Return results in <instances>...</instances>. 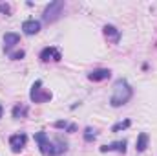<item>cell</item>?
<instances>
[{"instance_id":"18","label":"cell","mask_w":157,"mask_h":156,"mask_svg":"<svg viewBox=\"0 0 157 156\" xmlns=\"http://www.w3.org/2000/svg\"><path fill=\"white\" fill-rule=\"evenodd\" d=\"M55 127H57V129H66V127H68V123H66V121H57V123H55Z\"/></svg>"},{"instance_id":"3","label":"cell","mask_w":157,"mask_h":156,"mask_svg":"<svg viewBox=\"0 0 157 156\" xmlns=\"http://www.w3.org/2000/svg\"><path fill=\"white\" fill-rule=\"evenodd\" d=\"M62 9H64V2L62 0H57V2H51L46 9H44V15L42 18L46 22H55L60 15H62Z\"/></svg>"},{"instance_id":"17","label":"cell","mask_w":157,"mask_h":156,"mask_svg":"<svg viewBox=\"0 0 157 156\" xmlns=\"http://www.w3.org/2000/svg\"><path fill=\"white\" fill-rule=\"evenodd\" d=\"M0 13L9 15V13H11V6H9V4H0Z\"/></svg>"},{"instance_id":"4","label":"cell","mask_w":157,"mask_h":156,"mask_svg":"<svg viewBox=\"0 0 157 156\" xmlns=\"http://www.w3.org/2000/svg\"><path fill=\"white\" fill-rule=\"evenodd\" d=\"M29 97H31V101H35V103H46V101L51 99V92L42 88V81H35L33 86H31Z\"/></svg>"},{"instance_id":"5","label":"cell","mask_w":157,"mask_h":156,"mask_svg":"<svg viewBox=\"0 0 157 156\" xmlns=\"http://www.w3.org/2000/svg\"><path fill=\"white\" fill-rule=\"evenodd\" d=\"M40 59H42L44 63H48V61H60L62 55H60V51H59L57 48L48 46V48H44V50L40 51Z\"/></svg>"},{"instance_id":"15","label":"cell","mask_w":157,"mask_h":156,"mask_svg":"<svg viewBox=\"0 0 157 156\" xmlns=\"http://www.w3.org/2000/svg\"><path fill=\"white\" fill-rule=\"evenodd\" d=\"M132 123H130V119H126V121H121V123H115L113 127H112V132H119V130H122V129H128Z\"/></svg>"},{"instance_id":"16","label":"cell","mask_w":157,"mask_h":156,"mask_svg":"<svg viewBox=\"0 0 157 156\" xmlns=\"http://www.w3.org/2000/svg\"><path fill=\"white\" fill-rule=\"evenodd\" d=\"M24 55H26L24 50H17V51H11V53H9V57H11L13 61H18V59H22Z\"/></svg>"},{"instance_id":"7","label":"cell","mask_w":157,"mask_h":156,"mask_svg":"<svg viewBox=\"0 0 157 156\" xmlns=\"http://www.w3.org/2000/svg\"><path fill=\"white\" fill-rule=\"evenodd\" d=\"M112 77V72L108 68H97V70H91L88 74V79L93 81V83H99V81H104V79Z\"/></svg>"},{"instance_id":"13","label":"cell","mask_w":157,"mask_h":156,"mask_svg":"<svg viewBox=\"0 0 157 156\" xmlns=\"http://www.w3.org/2000/svg\"><path fill=\"white\" fill-rule=\"evenodd\" d=\"M28 114V107L26 105H15L13 109V117H24Z\"/></svg>"},{"instance_id":"19","label":"cell","mask_w":157,"mask_h":156,"mask_svg":"<svg viewBox=\"0 0 157 156\" xmlns=\"http://www.w3.org/2000/svg\"><path fill=\"white\" fill-rule=\"evenodd\" d=\"M75 129H77L75 125H68V127H66V130H68V132H75Z\"/></svg>"},{"instance_id":"12","label":"cell","mask_w":157,"mask_h":156,"mask_svg":"<svg viewBox=\"0 0 157 156\" xmlns=\"http://www.w3.org/2000/svg\"><path fill=\"white\" fill-rule=\"evenodd\" d=\"M146 147H148V134L146 132H141L139 136H137V153H143V151H146Z\"/></svg>"},{"instance_id":"11","label":"cell","mask_w":157,"mask_h":156,"mask_svg":"<svg viewBox=\"0 0 157 156\" xmlns=\"http://www.w3.org/2000/svg\"><path fill=\"white\" fill-rule=\"evenodd\" d=\"M102 31H104V35L108 37V39L112 40V42H119V37H121V31H119L115 26H112V24H106L104 28H102Z\"/></svg>"},{"instance_id":"2","label":"cell","mask_w":157,"mask_h":156,"mask_svg":"<svg viewBox=\"0 0 157 156\" xmlns=\"http://www.w3.org/2000/svg\"><path fill=\"white\" fill-rule=\"evenodd\" d=\"M132 96H133V90L128 84V81L119 79V81H115V84H113V94L110 97V105L115 107V109L117 107H122V105H126L132 99Z\"/></svg>"},{"instance_id":"10","label":"cell","mask_w":157,"mask_h":156,"mask_svg":"<svg viewBox=\"0 0 157 156\" xmlns=\"http://www.w3.org/2000/svg\"><path fill=\"white\" fill-rule=\"evenodd\" d=\"M20 42V35L18 33H6L4 35V50L9 51L13 46H17Z\"/></svg>"},{"instance_id":"6","label":"cell","mask_w":157,"mask_h":156,"mask_svg":"<svg viewBox=\"0 0 157 156\" xmlns=\"http://www.w3.org/2000/svg\"><path fill=\"white\" fill-rule=\"evenodd\" d=\"M26 142H28V136L26 134H13L9 138V145L15 153H20L24 147H26Z\"/></svg>"},{"instance_id":"8","label":"cell","mask_w":157,"mask_h":156,"mask_svg":"<svg viewBox=\"0 0 157 156\" xmlns=\"http://www.w3.org/2000/svg\"><path fill=\"white\" fill-rule=\"evenodd\" d=\"M22 31H24L26 35H37V33L40 31V22L39 20H35V18L24 20V24H22Z\"/></svg>"},{"instance_id":"9","label":"cell","mask_w":157,"mask_h":156,"mask_svg":"<svg viewBox=\"0 0 157 156\" xmlns=\"http://www.w3.org/2000/svg\"><path fill=\"white\" fill-rule=\"evenodd\" d=\"M110 151H117V153H126V140H121V142H113V143H108V145H102L101 147V153H110Z\"/></svg>"},{"instance_id":"20","label":"cell","mask_w":157,"mask_h":156,"mask_svg":"<svg viewBox=\"0 0 157 156\" xmlns=\"http://www.w3.org/2000/svg\"><path fill=\"white\" fill-rule=\"evenodd\" d=\"M2 112H4V109H2V107H0V117H2Z\"/></svg>"},{"instance_id":"1","label":"cell","mask_w":157,"mask_h":156,"mask_svg":"<svg viewBox=\"0 0 157 156\" xmlns=\"http://www.w3.org/2000/svg\"><path fill=\"white\" fill-rule=\"evenodd\" d=\"M35 142L39 143L40 153L44 156H60L68 149L64 142H51L46 132H37L35 134Z\"/></svg>"},{"instance_id":"14","label":"cell","mask_w":157,"mask_h":156,"mask_svg":"<svg viewBox=\"0 0 157 156\" xmlns=\"http://www.w3.org/2000/svg\"><path fill=\"white\" fill-rule=\"evenodd\" d=\"M97 138V132H95V129H91V127H86V130H84V140L86 142H93Z\"/></svg>"}]
</instances>
